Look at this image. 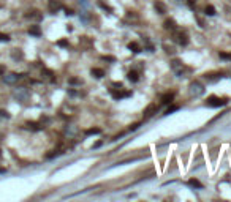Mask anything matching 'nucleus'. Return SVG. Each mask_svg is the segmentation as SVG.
<instances>
[{
    "instance_id": "nucleus-20",
    "label": "nucleus",
    "mask_w": 231,
    "mask_h": 202,
    "mask_svg": "<svg viewBox=\"0 0 231 202\" xmlns=\"http://www.w3.org/2000/svg\"><path fill=\"white\" fill-rule=\"evenodd\" d=\"M204 13L207 16H214V14H215V8H214L212 5H207V7L204 8Z\"/></svg>"
},
{
    "instance_id": "nucleus-29",
    "label": "nucleus",
    "mask_w": 231,
    "mask_h": 202,
    "mask_svg": "<svg viewBox=\"0 0 231 202\" xmlns=\"http://www.w3.org/2000/svg\"><path fill=\"white\" fill-rule=\"evenodd\" d=\"M70 84H82V81H81V79H76V77H71V79H70Z\"/></svg>"
},
{
    "instance_id": "nucleus-10",
    "label": "nucleus",
    "mask_w": 231,
    "mask_h": 202,
    "mask_svg": "<svg viewBox=\"0 0 231 202\" xmlns=\"http://www.w3.org/2000/svg\"><path fill=\"white\" fill-rule=\"evenodd\" d=\"M111 93H113V97L116 100H120V98H124V97H130V95H131V92H128V90L124 92L122 88H119V92H116L114 88H111Z\"/></svg>"
},
{
    "instance_id": "nucleus-1",
    "label": "nucleus",
    "mask_w": 231,
    "mask_h": 202,
    "mask_svg": "<svg viewBox=\"0 0 231 202\" xmlns=\"http://www.w3.org/2000/svg\"><path fill=\"white\" fill-rule=\"evenodd\" d=\"M171 70L176 73V74H177L179 77H184L185 74H187V73H189L190 70L189 68H187V66L182 63V62H180V60H177V59H174L173 62H171Z\"/></svg>"
},
{
    "instance_id": "nucleus-2",
    "label": "nucleus",
    "mask_w": 231,
    "mask_h": 202,
    "mask_svg": "<svg viewBox=\"0 0 231 202\" xmlns=\"http://www.w3.org/2000/svg\"><path fill=\"white\" fill-rule=\"evenodd\" d=\"M173 40L177 44H180V46H185V44H189V35L184 30L176 29V30H173Z\"/></svg>"
},
{
    "instance_id": "nucleus-17",
    "label": "nucleus",
    "mask_w": 231,
    "mask_h": 202,
    "mask_svg": "<svg viewBox=\"0 0 231 202\" xmlns=\"http://www.w3.org/2000/svg\"><path fill=\"white\" fill-rule=\"evenodd\" d=\"M29 33H30V35H35V36H40L41 30H40V27H38V25H32L29 29Z\"/></svg>"
},
{
    "instance_id": "nucleus-30",
    "label": "nucleus",
    "mask_w": 231,
    "mask_h": 202,
    "mask_svg": "<svg viewBox=\"0 0 231 202\" xmlns=\"http://www.w3.org/2000/svg\"><path fill=\"white\" fill-rule=\"evenodd\" d=\"M104 60H109V62H114V57H109V55H103Z\"/></svg>"
},
{
    "instance_id": "nucleus-21",
    "label": "nucleus",
    "mask_w": 231,
    "mask_h": 202,
    "mask_svg": "<svg viewBox=\"0 0 231 202\" xmlns=\"http://www.w3.org/2000/svg\"><path fill=\"white\" fill-rule=\"evenodd\" d=\"M98 5H100V7H101L103 10H106V11H108V13H113V8H111V7H109V5H106V3H104V2H103V0H98Z\"/></svg>"
},
{
    "instance_id": "nucleus-15",
    "label": "nucleus",
    "mask_w": 231,
    "mask_h": 202,
    "mask_svg": "<svg viewBox=\"0 0 231 202\" xmlns=\"http://www.w3.org/2000/svg\"><path fill=\"white\" fill-rule=\"evenodd\" d=\"M127 77H128V79H130L131 82H138V79H139V74H138V73H136V71H133V70H131V71H128Z\"/></svg>"
},
{
    "instance_id": "nucleus-18",
    "label": "nucleus",
    "mask_w": 231,
    "mask_h": 202,
    "mask_svg": "<svg viewBox=\"0 0 231 202\" xmlns=\"http://www.w3.org/2000/svg\"><path fill=\"white\" fill-rule=\"evenodd\" d=\"M3 79H5V82L11 84V82H16V81L19 79V77H18V74H7V76L3 77Z\"/></svg>"
},
{
    "instance_id": "nucleus-4",
    "label": "nucleus",
    "mask_w": 231,
    "mask_h": 202,
    "mask_svg": "<svg viewBox=\"0 0 231 202\" xmlns=\"http://www.w3.org/2000/svg\"><path fill=\"white\" fill-rule=\"evenodd\" d=\"M190 93L195 95V97H200V95L204 93V87H203L198 81H195V82L190 84Z\"/></svg>"
},
{
    "instance_id": "nucleus-31",
    "label": "nucleus",
    "mask_w": 231,
    "mask_h": 202,
    "mask_svg": "<svg viewBox=\"0 0 231 202\" xmlns=\"http://www.w3.org/2000/svg\"><path fill=\"white\" fill-rule=\"evenodd\" d=\"M138 126H139V123H135V125H131V126H130V130H136Z\"/></svg>"
},
{
    "instance_id": "nucleus-22",
    "label": "nucleus",
    "mask_w": 231,
    "mask_h": 202,
    "mask_svg": "<svg viewBox=\"0 0 231 202\" xmlns=\"http://www.w3.org/2000/svg\"><path fill=\"white\" fill-rule=\"evenodd\" d=\"M163 49L166 51L168 54H174V48L171 46V44H168V43H163Z\"/></svg>"
},
{
    "instance_id": "nucleus-13",
    "label": "nucleus",
    "mask_w": 231,
    "mask_h": 202,
    "mask_svg": "<svg viewBox=\"0 0 231 202\" xmlns=\"http://www.w3.org/2000/svg\"><path fill=\"white\" fill-rule=\"evenodd\" d=\"M41 74L45 76L46 79H49L51 82H54V81H56V77H54V73H52L51 70H43V71H41Z\"/></svg>"
},
{
    "instance_id": "nucleus-26",
    "label": "nucleus",
    "mask_w": 231,
    "mask_h": 202,
    "mask_svg": "<svg viewBox=\"0 0 231 202\" xmlns=\"http://www.w3.org/2000/svg\"><path fill=\"white\" fill-rule=\"evenodd\" d=\"M57 44H59L60 48H67V46H68V41H67V40H59Z\"/></svg>"
},
{
    "instance_id": "nucleus-5",
    "label": "nucleus",
    "mask_w": 231,
    "mask_h": 202,
    "mask_svg": "<svg viewBox=\"0 0 231 202\" xmlns=\"http://www.w3.org/2000/svg\"><path fill=\"white\" fill-rule=\"evenodd\" d=\"M41 13L38 10H30L25 13V19H32V21H41Z\"/></svg>"
},
{
    "instance_id": "nucleus-8",
    "label": "nucleus",
    "mask_w": 231,
    "mask_h": 202,
    "mask_svg": "<svg viewBox=\"0 0 231 202\" xmlns=\"http://www.w3.org/2000/svg\"><path fill=\"white\" fill-rule=\"evenodd\" d=\"M79 46H81L82 49H90V48L93 46V41L90 40L89 36H81V38H79Z\"/></svg>"
},
{
    "instance_id": "nucleus-12",
    "label": "nucleus",
    "mask_w": 231,
    "mask_h": 202,
    "mask_svg": "<svg viewBox=\"0 0 231 202\" xmlns=\"http://www.w3.org/2000/svg\"><path fill=\"white\" fill-rule=\"evenodd\" d=\"M173 100H174V93H165L160 101H162V104H169Z\"/></svg>"
},
{
    "instance_id": "nucleus-9",
    "label": "nucleus",
    "mask_w": 231,
    "mask_h": 202,
    "mask_svg": "<svg viewBox=\"0 0 231 202\" xmlns=\"http://www.w3.org/2000/svg\"><path fill=\"white\" fill-rule=\"evenodd\" d=\"M154 8H155V11L158 14H165V13H166V5H165L163 2H160V0H155Z\"/></svg>"
},
{
    "instance_id": "nucleus-16",
    "label": "nucleus",
    "mask_w": 231,
    "mask_h": 202,
    "mask_svg": "<svg viewBox=\"0 0 231 202\" xmlns=\"http://www.w3.org/2000/svg\"><path fill=\"white\" fill-rule=\"evenodd\" d=\"M90 74H92V76H95V77H98V79H100V77H103V76H104V71H103L101 68H92Z\"/></svg>"
},
{
    "instance_id": "nucleus-23",
    "label": "nucleus",
    "mask_w": 231,
    "mask_h": 202,
    "mask_svg": "<svg viewBox=\"0 0 231 202\" xmlns=\"http://www.w3.org/2000/svg\"><path fill=\"white\" fill-rule=\"evenodd\" d=\"M100 131H101L100 128H90V130H86V134H87V136H90V134H98Z\"/></svg>"
},
{
    "instance_id": "nucleus-7",
    "label": "nucleus",
    "mask_w": 231,
    "mask_h": 202,
    "mask_svg": "<svg viewBox=\"0 0 231 202\" xmlns=\"http://www.w3.org/2000/svg\"><path fill=\"white\" fill-rule=\"evenodd\" d=\"M157 109H158V108H157V104L151 103V104L144 109V119H151L154 114H157Z\"/></svg>"
},
{
    "instance_id": "nucleus-19",
    "label": "nucleus",
    "mask_w": 231,
    "mask_h": 202,
    "mask_svg": "<svg viewBox=\"0 0 231 202\" xmlns=\"http://www.w3.org/2000/svg\"><path fill=\"white\" fill-rule=\"evenodd\" d=\"M189 183H190V186H193V188H203V183L200 180H196V178H190Z\"/></svg>"
},
{
    "instance_id": "nucleus-6",
    "label": "nucleus",
    "mask_w": 231,
    "mask_h": 202,
    "mask_svg": "<svg viewBox=\"0 0 231 202\" xmlns=\"http://www.w3.org/2000/svg\"><path fill=\"white\" fill-rule=\"evenodd\" d=\"M48 8H49L51 13H56V11H59L60 8H62V2H60V0H49Z\"/></svg>"
},
{
    "instance_id": "nucleus-14",
    "label": "nucleus",
    "mask_w": 231,
    "mask_h": 202,
    "mask_svg": "<svg viewBox=\"0 0 231 202\" xmlns=\"http://www.w3.org/2000/svg\"><path fill=\"white\" fill-rule=\"evenodd\" d=\"M128 49L131 51V52H141V46L136 41H131L128 43Z\"/></svg>"
},
{
    "instance_id": "nucleus-3",
    "label": "nucleus",
    "mask_w": 231,
    "mask_h": 202,
    "mask_svg": "<svg viewBox=\"0 0 231 202\" xmlns=\"http://www.w3.org/2000/svg\"><path fill=\"white\" fill-rule=\"evenodd\" d=\"M206 104L209 108H220V106H225L227 104V100L225 98H220V97H215V95H212V97H209L206 100Z\"/></svg>"
},
{
    "instance_id": "nucleus-11",
    "label": "nucleus",
    "mask_w": 231,
    "mask_h": 202,
    "mask_svg": "<svg viewBox=\"0 0 231 202\" xmlns=\"http://www.w3.org/2000/svg\"><path fill=\"white\" fill-rule=\"evenodd\" d=\"M163 29H165V30H169V32L176 30V29H177V25H176V21H174V19H166V21L163 22Z\"/></svg>"
},
{
    "instance_id": "nucleus-25",
    "label": "nucleus",
    "mask_w": 231,
    "mask_h": 202,
    "mask_svg": "<svg viewBox=\"0 0 231 202\" xmlns=\"http://www.w3.org/2000/svg\"><path fill=\"white\" fill-rule=\"evenodd\" d=\"M177 109H179V106H177V104H171V106H169V108L166 109V114H171V112L177 111Z\"/></svg>"
},
{
    "instance_id": "nucleus-24",
    "label": "nucleus",
    "mask_w": 231,
    "mask_h": 202,
    "mask_svg": "<svg viewBox=\"0 0 231 202\" xmlns=\"http://www.w3.org/2000/svg\"><path fill=\"white\" fill-rule=\"evenodd\" d=\"M27 126H29V128H32V130H41V126L38 125V123H34V122L27 123Z\"/></svg>"
},
{
    "instance_id": "nucleus-28",
    "label": "nucleus",
    "mask_w": 231,
    "mask_h": 202,
    "mask_svg": "<svg viewBox=\"0 0 231 202\" xmlns=\"http://www.w3.org/2000/svg\"><path fill=\"white\" fill-rule=\"evenodd\" d=\"M8 40H10L8 35H5V33H0V41H8Z\"/></svg>"
},
{
    "instance_id": "nucleus-27",
    "label": "nucleus",
    "mask_w": 231,
    "mask_h": 202,
    "mask_svg": "<svg viewBox=\"0 0 231 202\" xmlns=\"http://www.w3.org/2000/svg\"><path fill=\"white\" fill-rule=\"evenodd\" d=\"M220 57H222V59H227V60H231V54H227V52H220Z\"/></svg>"
}]
</instances>
